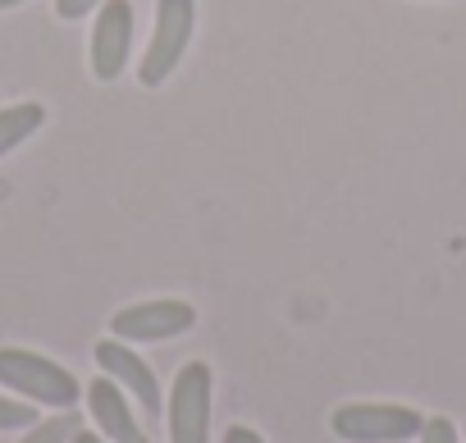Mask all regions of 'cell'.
<instances>
[{"instance_id": "obj_6", "label": "cell", "mask_w": 466, "mask_h": 443, "mask_svg": "<svg viewBox=\"0 0 466 443\" xmlns=\"http://www.w3.org/2000/svg\"><path fill=\"white\" fill-rule=\"evenodd\" d=\"M133 55V5L128 0H106L92 24V74L101 83H115L128 69Z\"/></svg>"}, {"instance_id": "obj_2", "label": "cell", "mask_w": 466, "mask_h": 443, "mask_svg": "<svg viewBox=\"0 0 466 443\" xmlns=\"http://www.w3.org/2000/svg\"><path fill=\"white\" fill-rule=\"evenodd\" d=\"M329 429L343 443H407L420 438L425 416L402 402H348L329 416Z\"/></svg>"}, {"instance_id": "obj_9", "label": "cell", "mask_w": 466, "mask_h": 443, "mask_svg": "<svg viewBox=\"0 0 466 443\" xmlns=\"http://www.w3.org/2000/svg\"><path fill=\"white\" fill-rule=\"evenodd\" d=\"M42 124H46V110H42L37 101L5 106V110H0V156H10L19 142H28Z\"/></svg>"}, {"instance_id": "obj_15", "label": "cell", "mask_w": 466, "mask_h": 443, "mask_svg": "<svg viewBox=\"0 0 466 443\" xmlns=\"http://www.w3.org/2000/svg\"><path fill=\"white\" fill-rule=\"evenodd\" d=\"M69 443H101V434H87V429H78V434H74Z\"/></svg>"}, {"instance_id": "obj_5", "label": "cell", "mask_w": 466, "mask_h": 443, "mask_svg": "<svg viewBox=\"0 0 466 443\" xmlns=\"http://www.w3.org/2000/svg\"><path fill=\"white\" fill-rule=\"evenodd\" d=\"M197 325V311L178 297H156V302H137L110 316V334L124 343H165L178 338Z\"/></svg>"}, {"instance_id": "obj_7", "label": "cell", "mask_w": 466, "mask_h": 443, "mask_svg": "<svg viewBox=\"0 0 466 443\" xmlns=\"http://www.w3.org/2000/svg\"><path fill=\"white\" fill-rule=\"evenodd\" d=\"M96 366H101V375H110L128 398H137L147 411H160V384H156L151 366H147L124 338H106V343H96Z\"/></svg>"}, {"instance_id": "obj_14", "label": "cell", "mask_w": 466, "mask_h": 443, "mask_svg": "<svg viewBox=\"0 0 466 443\" xmlns=\"http://www.w3.org/2000/svg\"><path fill=\"white\" fill-rule=\"evenodd\" d=\"M224 443H266V438L248 425H233V429H224Z\"/></svg>"}, {"instance_id": "obj_10", "label": "cell", "mask_w": 466, "mask_h": 443, "mask_svg": "<svg viewBox=\"0 0 466 443\" xmlns=\"http://www.w3.org/2000/svg\"><path fill=\"white\" fill-rule=\"evenodd\" d=\"M74 434H78V416L74 411H60V416H51L42 425H28V434L19 443H69Z\"/></svg>"}, {"instance_id": "obj_4", "label": "cell", "mask_w": 466, "mask_h": 443, "mask_svg": "<svg viewBox=\"0 0 466 443\" xmlns=\"http://www.w3.org/2000/svg\"><path fill=\"white\" fill-rule=\"evenodd\" d=\"M169 443H210V366L187 361L169 388Z\"/></svg>"}, {"instance_id": "obj_8", "label": "cell", "mask_w": 466, "mask_h": 443, "mask_svg": "<svg viewBox=\"0 0 466 443\" xmlns=\"http://www.w3.org/2000/svg\"><path fill=\"white\" fill-rule=\"evenodd\" d=\"M87 411H92L101 438H110V443H142V429H137V416L128 407V393L110 375H96L87 384Z\"/></svg>"}, {"instance_id": "obj_3", "label": "cell", "mask_w": 466, "mask_h": 443, "mask_svg": "<svg viewBox=\"0 0 466 443\" xmlns=\"http://www.w3.org/2000/svg\"><path fill=\"white\" fill-rule=\"evenodd\" d=\"M192 28H197V0H156V33L137 65L142 87H160L165 78H174V69L192 42Z\"/></svg>"}, {"instance_id": "obj_1", "label": "cell", "mask_w": 466, "mask_h": 443, "mask_svg": "<svg viewBox=\"0 0 466 443\" xmlns=\"http://www.w3.org/2000/svg\"><path fill=\"white\" fill-rule=\"evenodd\" d=\"M0 384L28 402L60 407V411H74V402L83 398V384L74 379V370L28 347H0Z\"/></svg>"}, {"instance_id": "obj_17", "label": "cell", "mask_w": 466, "mask_h": 443, "mask_svg": "<svg viewBox=\"0 0 466 443\" xmlns=\"http://www.w3.org/2000/svg\"><path fill=\"white\" fill-rule=\"evenodd\" d=\"M142 443H147V438H142Z\"/></svg>"}, {"instance_id": "obj_12", "label": "cell", "mask_w": 466, "mask_h": 443, "mask_svg": "<svg viewBox=\"0 0 466 443\" xmlns=\"http://www.w3.org/2000/svg\"><path fill=\"white\" fill-rule=\"evenodd\" d=\"M420 443H461V434L448 416H430L425 429H420Z\"/></svg>"}, {"instance_id": "obj_13", "label": "cell", "mask_w": 466, "mask_h": 443, "mask_svg": "<svg viewBox=\"0 0 466 443\" xmlns=\"http://www.w3.org/2000/svg\"><path fill=\"white\" fill-rule=\"evenodd\" d=\"M106 0H56V15L65 19V24H74V19H87L92 10H101Z\"/></svg>"}, {"instance_id": "obj_11", "label": "cell", "mask_w": 466, "mask_h": 443, "mask_svg": "<svg viewBox=\"0 0 466 443\" xmlns=\"http://www.w3.org/2000/svg\"><path fill=\"white\" fill-rule=\"evenodd\" d=\"M37 425V411L28 402H10V398H0V429H28Z\"/></svg>"}, {"instance_id": "obj_16", "label": "cell", "mask_w": 466, "mask_h": 443, "mask_svg": "<svg viewBox=\"0 0 466 443\" xmlns=\"http://www.w3.org/2000/svg\"><path fill=\"white\" fill-rule=\"evenodd\" d=\"M15 5H24V0H0V10H15Z\"/></svg>"}]
</instances>
